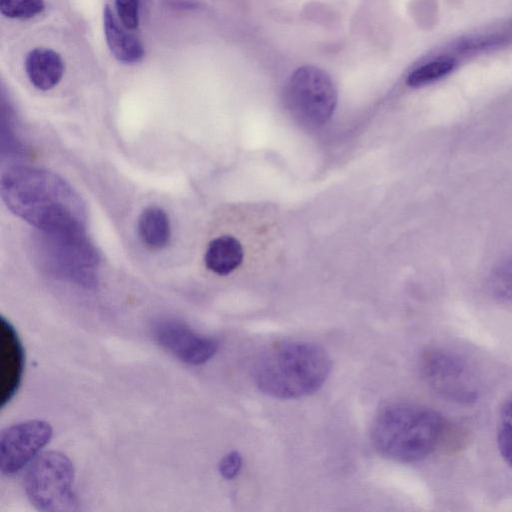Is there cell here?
Masks as SVG:
<instances>
[{
	"mask_svg": "<svg viewBox=\"0 0 512 512\" xmlns=\"http://www.w3.org/2000/svg\"><path fill=\"white\" fill-rule=\"evenodd\" d=\"M496 441L499 453L512 468V392L503 400L498 414Z\"/></svg>",
	"mask_w": 512,
	"mask_h": 512,
	"instance_id": "obj_16",
	"label": "cell"
},
{
	"mask_svg": "<svg viewBox=\"0 0 512 512\" xmlns=\"http://www.w3.org/2000/svg\"><path fill=\"white\" fill-rule=\"evenodd\" d=\"M331 371V360L320 346L281 341L262 351L254 362L255 385L277 399H296L319 390Z\"/></svg>",
	"mask_w": 512,
	"mask_h": 512,
	"instance_id": "obj_2",
	"label": "cell"
},
{
	"mask_svg": "<svg viewBox=\"0 0 512 512\" xmlns=\"http://www.w3.org/2000/svg\"><path fill=\"white\" fill-rule=\"evenodd\" d=\"M6 206L41 232L85 230L86 208L73 187L57 174L16 166L2 173Z\"/></svg>",
	"mask_w": 512,
	"mask_h": 512,
	"instance_id": "obj_1",
	"label": "cell"
},
{
	"mask_svg": "<svg viewBox=\"0 0 512 512\" xmlns=\"http://www.w3.org/2000/svg\"><path fill=\"white\" fill-rule=\"evenodd\" d=\"M44 9V0H0V13L11 19H30Z\"/></svg>",
	"mask_w": 512,
	"mask_h": 512,
	"instance_id": "obj_18",
	"label": "cell"
},
{
	"mask_svg": "<svg viewBox=\"0 0 512 512\" xmlns=\"http://www.w3.org/2000/svg\"><path fill=\"white\" fill-rule=\"evenodd\" d=\"M64 70L65 64L61 55L50 48H35L25 58L27 77L41 91L54 88L61 81Z\"/></svg>",
	"mask_w": 512,
	"mask_h": 512,
	"instance_id": "obj_11",
	"label": "cell"
},
{
	"mask_svg": "<svg viewBox=\"0 0 512 512\" xmlns=\"http://www.w3.org/2000/svg\"><path fill=\"white\" fill-rule=\"evenodd\" d=\"M420 372L431 390L448 401L470 404L477 399V385L469 366L450 351L436 348L424 352Z\"/></svg>",
	"mask_w": 512,
	"mask_h": 512,
	"instance_id": "obj_7",
	"label": "cell"
},
{
	"mask_svg": "<svg viewBox=\"0 0 512 512\" xmlns=\"http://www.w3.org/2000/svg\"><path fill=\"white\" fill-rule=\"evenodd\" d=\"M153 339L180 361L202 365L214 357L218 342L201 335L187 324L172 318H159L151 326Z\"/></svg>",
	"mask_w": 512,
	"mask_h": 512,
	"instance_id": "obj_9",
	"label": "cell"
},
{
	"mask_svg": "<svg viewBox=\"0 0 512 512\" xmlns=\"http://www.w3.org/2000/svg\"><path fill=\"white\" fill-rule=\"evenodd\" d=\"M490 290L497 301L512 307V259L494 270Z\"/></svg>",
	"mask_w": 512,
	"mask_h": 512,
	"instance_id": "obj_17",
	"label": "cell"
},
{
	"mask_svg": "<svg viewBox=\"0 0 512 512\" xmlns=\"http://www.w3.org/2000/svg\"><path fill=\"white\" fill-rule=\"evenodd\" d=\"M40 259L57 277L85 288L97 285L98 254L85 230L41 232Z\"/></svg>",
	"mask_w": 512,
	"mask_h": 512,
	"instance_id": "obj_4",
	"label": "cell"
},
{
	"mask_svg": "<svg viewBox=\"0 0 512 512\" xmlns=\"http://www.w3.org/2000/svg\"><path fill=\"white\" fill-rule=\"evenodd\" d=\"M117 15L126 29H136L139 25L140 0H115Z\"/></svg>",
	"mask_w": 512,
	"mask_h": 512,
	"instance_id": "obj_19",
	"label": "cell"
},
{
	"mask_svg": "<svg viewBox=\"0 0 512 512\" xmlns=\"http://www.w3.org/2000/svg\"><path fill=\"white\" fill-rule=\"evenodd\" d=\"M52 435V426L44 420H27L4 428L0 434L1 474L18 473L50 442Z\"/></svg>",
	"mask_w": 512,
	"mask_h": 512,
	"instance_id": "obj_8",
	"label": "cell"
},
{
	"mask_svg": "<svg viewBox=\"0 0 512 512\" xmlns=\"http://www.w3.org/2000/svg\"><path fill=\"white\" fill-rule=\"evenodd\" d=\"M103 27L107 46L118 61L133 64L142 60L145 53L142 43L119 24L108 5L103 11Z\"/></svg>",
	"mask_w": 512,
	"mask_h": 512,
	"instance_id": "obj_12",
	"label": "cell"
},
{
	"mask_svg": "<svg viewBox=\"0 0 512 512\" xmlns=\"http://www.w3.org/2000/svg\"><path fill=\"white\" fill-rule=\"evenodd\" d=\"M288 109L300 122L319 126L327 122L337 104V90L322 69L305 65L291 75L285 88Z\"/></svg>",
	"mask_w": 512,
	"mask_h": 512,
	"instance_id": "obj_6",
	"label": "cell"
},
{
	"mask_svg": "<svg viewBox=\"0 0 512 512\" xmlns=\"http://www.w3.org/2000/svg\"><path fill=\"white\" fill-rule=\"evenodd\" d=\"M141 241L152 250L166 247L170 240L171 228L166 212L155 206L145 208L137 223Z\"/></svg>",
	"mask_w": 512,
	"mask_h": 512,
	"instance_id": "obj_14",
	"label": "cell"
},
{
	"mask_svg": "<svg viewBox=\"0 0 512 512\" xmlns=\"http://www.w3.org/2000/svg\"><path fill=\"white\" fill-rule=\"evenodd\" d=\"M25 352L13 324L0 317V406L4 408L16 395L23 378Z\"/></svg>",
	"mask_w": 512,
	"mask_h": 512,
	"instance_id": "obj_10",
	"label": "cell"
},
{
	"mask_svg": "<svg viewBox=\"0 0 512 512\" xmlns=\"http://www.w3.org/2000/svg\"><path fill=\"white\" fill-rule=\"evenodd\" d=\"M74 478V466L67 455L58 451L44 452L26 473L25 492L39 511H74L78 505L73 490Z\"/></svg>",
	"mask_w": 512,
	"mask_h": 512,
	"instance_id": "obj_5",
	"label": "cell"
},
{
	"mask_svg": "<svg viewBox=\"0 0 512 512\" xmlns=\"http://www.w3.org/2000/svg\"><path fill=\"white\" fill-rule=\"evenodd\" d=\"M244 252L241 243L234 237L223 235L213 239L206 250V267L218 275H228L243 261Z\"/></svg>",
	"mask_w": 512,
	"mask_h": 512,
	"instance_id": "obj_13",
	"label": "cell"
},
{
	"mask_svg": "<svg viewBox=\"0 0 512 512\" xmlns=\"http://www.w3.org/2000/svg\"><path fill=\"white\" fill-rule=\"evenodd\" d=\"M455 67L456 61L452 57H438L412 70L407 76L406 83L410 87H422L447 76Z\"/></svg>",
	"mask_w": 512,
	"mask_h": 512,
	"instance_id": "obj_15",
	"label": "cell"
},
{
	"mask_svg": "<svg viewBox=\"0 0 512 512\" xmlns=\"http://www.w3.org/2000/svg\"><path fill=\"white\" fill-rule=\"evenodd\" d=\"M444 428V419L437 411L419 404L394 402L382 406L377 412L371 439L384 457L413 463L434 452Z\"/></svg>",
	"mask_w": 512,
	"mask_h": 512,
	"instance_id": "obj_3",
	"label": "cell"
},
{
	"mask_svg": "<svg viewBox=\"0 0 512 512\" xmlns=\"http://www.w3.org/2000/svg\"><path fill=\"white\" fill-rule=\"evenodd\" d=\"M242 466V457L237 451L225 455L219 463V473L225 479H233L239 473Z\"/></svg>",
	"mask_w": 512,
	"mask_h": 512,
	"instance_id": "obj_20",
	"label": "cell"
}]
</instances>
